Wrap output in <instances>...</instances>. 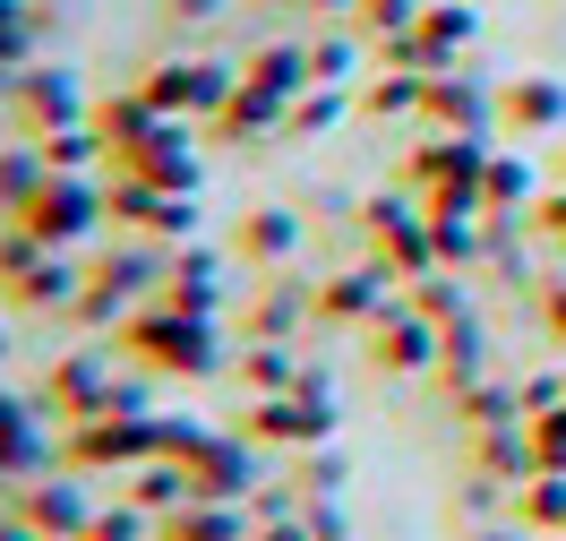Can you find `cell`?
Returning a JSON list of instances; mask_svg holds the SVG:
<instances>
[{
	"label": "cell",
	"instance_id": "1",
	"mask_svg": "<svg viewBox=\"0 0 566 541\" xmlns=\"http://www.w3.org/2000/svg\"><path fill=\"white\" fill-rule=\"evenodd\" d=\"M112 344L138 361V370H164V378H207V370H223V326L198 319V310H164V301L129 310V319L112 326Z\"/></svg>",
	"mask_w": 566,
	"mask_h": 541
},
{
	"label": "cell",
	"instance_id": "2",
	"mask_svg": "<svg viewBox=\"0 0 566 541\" xmlns=\"http://www.w3.org/2000/svg\"><path fill=\"white\" fill-rule=\"evenodd\" d=\"M164 241H112L95 267H86V284H77V301H70V319L77 326H120L129 310H146L155 292H164Z\"/></svg>",
	"mask_w": 566,
	"mask_h": 541
},
{
	"label": "cell",
	"instance_id": "3",
	"mask_svg": "<svg viewBox=\"0 0 566 541\" xmlns=\"http://www.w3.org/2000/svg\"><path fill=\"white\" fill-rule=\"evenodd\" d=\"M360 241H369V267H387L395 284L438 275V223L412 198H360Z\"/></svg>",
	"mask_w": 566,
	"mask_h": 541
},
{
	"label": "cell",
	"instance_id": "4",
	"mask_svg": "<svg viewBox=\"0 0 566 541\" xmlns=\"http://www.w3.org/2000/svg\"><path fill=\"white\" fill-rule=\"evenodd\" d=\"M146 456H164V413H104V422H77L61 430V465L70 472H138Z\"/></svg>",
	"mask_w": 566,
	"mask_h": 541
},
{
	"label": "cell",
	"instance_id": "5",
	"mask_svg": "<svg viewBox=\"0 0 566 541\" xmlns=\"http://www.w3.org/2000/svg\"><path fill=\"white\" fill-rule=\"evenodd\" d=\"M27 232H35L43 250H77L95 223H112V198H104V180L95 173H43V189L27 198Z\"/></svg>",
	"mask_w": 566,
	"mask_h": 541
},
{
	"label": "cell",
	"instance_id": "6",
	"mask_svg": "<svg viewBox=\"0 0 566 541\" xmlns=\"http://www.w3.org/2000/svg\"><path fill=\"white\" fill-rule=\"evenodd\" d=\"M112 396H120V361L112 353H61L52 370H43V422H61V430H77V422H104Z\"/></svg>",
	"mask_w": 566,
	"mask_h": 541
},
{
	"label": "cell",
	"instance_id": "7",
	"mask_svg": "<svg viewBox=\"0 0 566 541\" xmlns=\"http://www.w3.org/2000/svg\"><path fill=\"white\" fill-rule=\"evenodd\" d=\"M138 86H146V104L164 112V121H214L241 77L223 70V61H207V52H180V61H155Z\"/></svg>",
	"mask_w": 566,
	"mask_h": 541
},
{
	"label": "cell",
	"instance_id": "8",
	"mask_svg": "<svg viewBox=\"0 0 566 541\" xmlns=\"http://www.w3.org/2000/svg\"><path fill=\"white\" fill-rule=\"evenodd\" d=\"M104 198H112V223H129L138 241H189V232H198L189 189H155V180H138V173H112Z\"/></svg>",
	"mask_w": 566,
	"mask_h": 541
},
{
	"label": "cell",
	"instance_id": "9",
	"mask_svg": "<svg viewBox=\"0 0 566 541\" xmlns=\"http://www.w3.org/2000/svg\"><path fill=\"white\" fill-rule=\"evenodd\" d=\"M9 104H18V121H27V138H61V129H86L95 121V104L77 95L70 70H18V86H9Z\"/></svg>",
	"mask_w": 566,
	"mask_h": 541
},
{
	"label": "cell",
	"instance_id": "10",
	"mask_svg": "<svg viewBox=\"0 0 566 541\" xmlns=\"http://www.w3.org/2000/svg\"><path fill=\"white\" fill-rule=\"evenodd\" d=\"M360 335H369V361H378V370H395V378H412V370H438V326H429L412 301H387V310L360 326Z\"/></svg>",
	"mask_w": 566,
	"mask_h": 541
},
{
	"label": "cell",
	"instance_id": "11",
	"mask_svg": "<svg viewBox=\"0 0 566 541\" xmlns=\"http://www.w3.org/2000/svg\"><path fill=\"white\" fill-rule=\"evenodd\" d=\"M421 121L447 129V138H490L497 129V95L481 86V77H463V70H438L429 95H421Z\"/></svg>",
	"mask_w": 566,
	"mask_h": 541
},
{
	"label": "cell",
	"instance_id": "12",
	"mask_svg": "<svg viewBox=\"0 0 566 541\" xmlns=\"http://www.w3.org/2000/svg\"><path fill=\"white\" fill-rule=\"evenodd\" d=\"M18 516H27L43 541H86L95 499H86V481H77V472H43V481H27V490H18Z\"/></svg>",
	"mask_w": 566,
	"mask_h": 541
},
{
	"label": "cell",
	"instance_id": "13",
	"mask_svg": "<svg viewBox=\"0 0 566 541\" xmlns=\"http://www.w3.org/2000/svg\"><path fill=\"white\" fill-rule=\"evenodd\" d=\"M112 173H138L155 189H198V155H189V121H155L138 146L112 155Z\"/></svg>",
	"mask_w": 566,
	"mask_h": 541
},
{
	"label": "cell",
	"instance_id": "14",
	"mask_svg": "<svg viewBox=\"0 0 566 541\" xmlns=\"http://www.w3.org/2000/svg\"><path fill=\"white\" fill-rule=\"evenodd\" d=\"M387 301H403L387 267H344V275H326L318 284V326H369Z\"/></svg>",
	"mask_w": 566,
	"mask_h": 541
},
{
	"label": "cell",
	"instance_id": "15",
	"mask_svg": "<svg viewBox=\"0 0 566 541\" xmlns=\"http://www.w3.org/2000/svg\"><path fill=\"white\" fill-rule=\"evenodd\" d=\"M283 112H292L283 95H266V86H249V77H241L207 129H214L223 146H275V138H292V129H283Z\"/></svg>",
	"mask_w": 566,
	"mask_h": 541
},
{
	"label": "cell",
	"instance_id": "16",
	"mask_svg": "<svg viewBox=\"0 0 566 541\" xmlns=\"http://www.w3.org/2000/svg\"><path fill=\"white\" fill-rule=\"evenodd\" d=\"M310 319H318V284L266 275V284H258V301H249V344H292Z\"/></svg>",
	"mask_w": 566,
	"mask_h": 541
},
{
	"label": "cell",
	"instance_id": "17",
	"mask_svg": "<svg viewBox=\"0 0 566 541\" xmlns=\"http://www.w3.org/2000/svg\"><path fill=\"white\" fill-rule=\"evenodd\" d=\"M155 301H164V310H198V319H214V301H223V258L198 250V241H180Z\"/></svg>",
	"mask_w": 566,
	"mask_h": 541
},
{
	"label": "cell",
	"instance_id": "18",
	"mask_svg": "<svg viewBox=\"0 0 566 541\" xmlns=\"http://www.w3.org/2000/svg\"><path fill=\"white\" fill-rule=\"evenodd\" d=\"M497 129H515V138L566 129V86L558 77H515V86H497Z\"/></svg>",
	"mask_w": 566,
	"mask_h": 541
},
{
	"label": "cell",
	"instance_id": "19",
	"mask_svg": "<svg viewBox=\"0 0 566 541\" xmlns=\"http://www.w3.org/2000/svg\"><path fill=\"white\" fill-rule=\"evenodd\" d=\"M249 533H258V524H249V499H189L155 524V541H249Z\"/></svg>",
	"mask_w": 566,
	"mask_h": 541
},
{
	"label": "cell",
	"instance_id": "20",
	"mask_svg": "<svg viewBox=\"0 0 566 541\" xmlns=\"http://www.w3.org/2000/svg\"><path fill=\"white\" fill-rule=\"evenodd\" d=\"M472 378H490V326H481V310L455 319V326H438V387L463 396Z\"/></svg>",
	"mask_w": 566,
	"mask_h": 541
},
{
	"label": "cell",
	"instance_id": "21",
	"mask_svg": "<svg viewBox=\"0 0 566 541\" xmlns=\"http://www.w3.org/2000/svg\"><path fill=\"white\" fill-rule=\"evenodd\" d=\"M532 198H541L532 155H506V146H490V173H481V216H532Z\"/></svg>",
	"mask_w": 566,
	"mask_h": 541
},
{
	"label": "cell",
	"instance_id": "22",
	"mask_svg": "<svg viewBox=\"0 0 566 541\" xmlns=\"http://www.w3.org/2000/svg\"><path fill=\"white\" fill-rule=\"evenodd\" d=\"M463 465L497 472V481L524 490V481H532V430H524V422H506V430H472V438H463Z\"/></svg>",
	"mask_w": 566,
	"mask_h": 541
},
{
	"label": "cell",
	"instance_id": "23",
	"mask_svg": "<svg viewBox=\"0 0 566 541\" xmlns=\"http://www.w3.org/2000/svg\"><path fill=\"white\" fill-rule=\"evenodd\" d=\"M112 490H120V499H138L146 516H155V524H164L172 507H189V499H198V490H189V472H180L172 456H146V465H138V472H120Z\"/></svg>",
	"mask_w": 566,
	"mask_h": 541
},
{
	"label": "cell",
	"instance_id": "24",
	"mask_svg": "<svg viewBox=\"0 0 566 541\" xmlns=\"http://www.w3.org/2000/svg\"><path fill=\"white\" fill-rule=\"evenodd\" d=\"M455 404V430L472 438V430H506V422H524V396H515V378H472V387H463V396H447Z\"/></svg>",
	"mask_w": 566,
	"mask_h": 541
},
{
	"label": "cell",
	"instance_id": "25",
	"mask_svg": "<svg viewBox=\"0 0 566 541\" xmlns=\"http://www.w3.org/2000/svg\"><path fill=\"white\" fill-rule=\"evenodd\" d=\"M241 77H249V86H266V95H283V104H292L301 86H318V70H310V43H258Z\"/></svg>",
	"mask_w": 566,
	"mask_h": 541
},
{
	"label": "cell",
	"instance_id": "26",
	"mask_svg": "<svg viewBox=\"0 0 566 541\" xmlns=\"http://www.w3.org/2000/svg\"><path fill=\"white\" fill-rule=\"evenodd\" d=\"M43 472H61V438H43V430L0 438V507H18V490L43 481Z\"/></svg>",
	"mask_w": 566,
	"mask_h": 541
},
{
	"label": "cell",
	"instance_id": "27",
	"mask_svg": "<svg viewBox=\"0 0 566 541\" xmlns=\"http://www.w3.org/2000/svg\"><path fill=\"white\" fill-rule=\"evenodd\" d=\"M301 370H310V361L292 353V344H249L241 353V396H292Z\"/></svg>",
	"mask_w": 566,
	"mask_h": 541
},
{
	"label": "cell",
	"instance_id": "28",
	"mask_svg": "<svg viewBox=\"0 0 566 541\" xmlns=\"http://www.w3.org/2000/svg\"><path fill=\"white\" fill-rule=\"evenodd\" d=\"M353 95H360V112H369V121H403V112H421L429 77H421V70H378V77H360Z\"/></svg>",
	"mask_w": 566,
	"mask_h": 541
},
{
	"label": "cell",
	"instance_id": "29",
	"mask_svg": "<svg viewBox=\"0 0 566 541\" xmlns=\"http://www.w3.org/2000/svg\"><path fill=\"white\" fill-rule=\"evenodd\" d=\"M515 524H524L532 541L566 533V472H532L524 490H515Z\"/></svg>",
	"mask_w": 566,
	"mask_h": 541
},
{
	"label": "cell",
	"instance_id": "30",
	"mask_svg": "<svg viewBox=\"0 0 566 541\" xmlns=\"http://www.w3.org/2000/svg\"><path fill=\"white\" fill-rule=\"evenodd\" d=\"M292 490H301V499H344V490H353V456H344L335 438H326V447H301Z\"/></svg>",
	"mask_w": 566,
	"mask_h": 541
},
{
	"label": "cell",
	"instance_id": "31",
	"mask_svg": "<svg viewBox=\"0 0 566 541\" xmlns=\"http://www.w3.org/2000/svg\"><path fill=\"white\" fill-rule=\"evenodd\" d=\"M292 250H301V223L283 216V207H258V216L241 223V258L249 267H283Z\"/></svg>",
	"mask_w": 566,
	"mask_h": 541
},
{
	"label": "cell",
	"instance_id": "32",
	"mask_svg": "<svg viewBox=\"0 0 566 541\" xmlns=\"http://www.w3.org/2000/svg\"><path fill=\"white\" fill-rule=\"evenodd\" d=\"M43 173H52V164H43V146H9V155H0V223L27 216V198L43 189Z\"/></svg>",
	"mask_w": 566,
	"mask_h": 541
},
{
	"label": "cell",
	"instance_id": "33",
	"mask_svg": "<svg viewBox=\"0 0 566 541\" xmlns=\"http://www.w3.org/2000/svg\"><path fill=\"white\" fill-rule=\"evenodd\" d=\"M490 516H515V481L463 465V481H455V524H490Z\"/></svg>",
	"mask_w": 566,
	"mask_h": 541
},
{
	"label": "cell",
	"instance_id": "34",
	"mask_svg": "<svg viewBox=\"0 0 566 541\" xmlns=\"http://www.w3.org/2000/svg\"><path fill=\"white\" fill-rule=\"evenodd\" d=\"M86 541H155V516H146L138 499H95V524H86Z\"/></svg>",
	"mask_w": 566,
	"mask_h": 541
},
{
	"label": "cell",
	"instance_id": "35",
	"mask_svg": "<svg viewBox=\"0 0 566 541\" xmlns=\"http://www.w3.org/2000/svg\"><path fill=\"white\" fill-rule=\"evenodd\" d=\"M310 70H318V86H353L360 77V43L353 35H318L310 43Z\"/></svg>",
	"mask_w": 566,
	"mask_h": 541
},
{
	"label": "cell",
	"instance_id": "36",
	"mask_svg": "<svg viewBox=\"0 0 566 541\" xmlns=\"http://www.w3.org/2000/svg\"><path fill=\"white\" fill-rule=\"evenodd\" d=\"M421 9H429V0H353V27H360V35H403Z\"/></svg>",
	"mask_w": 566,
	"mask_h": 541
},
{
	"label": "cell",
	"instance_id": "37",
	"mask_svg": "<svg viewBox=\"0 0 566 541\" xmlns=\"http://www.w3.org/2000/svg\"><path fill=\"white\" fill-rule=\"evenodd\" d=\"M524 430H532V472H566V404L541 413V422H524Z\"/></svg>",
	"mask_w": 566,
	"mask_h": 541
},
{
	"label": "cell",
	"instance_id": "38",
	"mask_svg": "<svg viewBox=\"0 0 566 541\" xmlns=\"http://www.w3.org/2000/svg\"><path fill=\"white\" fill-rule=\"evenodd\" d=\"M35 9H27V0H0V61H18V70H27V43H35Z\"/></svg>",
	"mask_w": 566,
	"mask_h": 541
},
{
	"label": "cell",
	"instance_id": "39",
	"mask_svg": "<svg viewBox=\"0 0 566 541\" xmlns=\"http://www.w3.org/2000/svg\"><path fill=\"white\" fill-rule=\"evenodd\" d=\"M515 396H524V422L558 413V404H566V370H532V378H515Z\"/></svg>",
	"mask_w": 566,
	"mask_h": 541
},
{
	"label": "cell",
	"instance_id": "40",
	"mask_svg": "<svg viewBox=\"0 0 566 541\" xmlns=\"http://www.w3.org/2000/svg\"><path fill=\"white\" fill-rule=\"evenodd\" d=\"M301 516H310V541H353V516H344V499H310Z\"/></svg>",
	"mask_w": 566,
	"mask_h": 541
},
{
	"label": "cell",
	"instance_id": "41",
	"mask_svg": "<svg viewBox=\"0 0 566 541\" xmlns=\"http://www.w3.org/2000/svg\"><path fill=\"white\" fill-rule=\"evenodd\" d=\"M532 301H541V326L566 344V275H549V284H532Z\"/></svg>",
	"mask_w": 566,
	"mask_h": 541
},
{
	"label": "cell",
	"instance_id": "42",
	"mask_svg": "<svg viewBox=\"0 0 566 541\" xmlns=\"http://www.w3.org/2000/svg\"><path fill=\"white\" fill-rule=\"evenodd\" d=\"M447 541H532V533L515 524V516H490V524H455Z\"/></svg>",
	"mask_w": 566,
	"mask_h": 541
},
{
	"label": "cell",
	"instance_id": "43",
	"mask_svg": "<svg viewBox=\"0 0 566 541\" xmlns=\"http://www.w3.org/2000/svg\"><path fill=\"white\" fill-rule=\"evenodd\" d=\"M532 223H541V232L566 250V189H558V198H541V216H532Z\"/></svg>",
	"mask_w": 566,
	"mask_h": 541
},
{
	"label": "cell",
	"instance_id": "44",
	"mask_svg": "<svg viewBox=\"0 0 566 541\" xmlns=\"http://www.w3.org/2000/svg\"><path fill=\"white\" fill-rule=\"evenodd\" d=\"M0 541H43V533L27 524V516H18V507H0Z\"/></svg>",
	"mask_w": 566,
	"mask_h": 541
},
{
	"label": "cell",
	"instance_id": "45",
	"mask_svg": "<svg viewBox=\"0 0 566 541\" xmlns=\"http://www.w3.org/2000/svg\"><path fill=\"white\" fill-rule=\"evenodd\" d=\"M9 86H18V61H0V95H9Z\"/></svg>",
	"mask_w": 566,
	"mask_h": 541
},
{
	"label": "cell",
	"instance_id": "46",
	"mask_svg": "<svg viewBox=\"0 0 566 541\" xmlns=\"http://www.w3.org/2000/svg\"><path fill=\"white\" fill-rule=\"evenodd\" d=\"M0 370H9V326H0Z\"/></svg>",
	"mask_w": 566,
	"mask_h": 541
},
{
	"label": "cell",
	"instance_id": "47",
	"mask_svg": "<svg viewBox=\"0 0 566 541\" xmlns=\"http://www.w3.org/2000/svg\"><path fill=\"white\" fill-rule=\"evenodd\" d=\"M541 541H566V533H541Z\"/></svg>",
	"mask_w": 566,
	"mask_h": 541
}]
</instances>
